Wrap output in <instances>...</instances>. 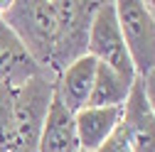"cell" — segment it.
<instances>
[{"label":"cell","instance_id":"6da1fadb","mask_svg":"<svg viewBox=\"0 0 155 152\" xmlns=\"http://www.w3.org/2000/svg\"><path fill=\"white\" fill-rule=\"evenodd\" d=\"M0 17L17 34L35 64L52 74V62L59 42V0H12L10 8L0 12Z\"/></svg>","mask_w":155,"mask_h":152},{"label":"cell","instance_id":"7a4b0ae2","mask_svg":"<svg viewBox=\"0 0 155 152\" xmlns=\"http://www.w3.org/2000/svg\"><path fill=\"white\" fill-rule=\"evenodd\" d=\"M54 98V76L40 74L12 91V113H15V130H17V147L22 152H37L42 125ZM12 150V152H15Z\"/></svg>","mask_w":155,"mask_h":152},{"label":"cell","instance_id":"3957f363","mask_svg":"<svg viewBox=\"0 0 155 152\" xmlns=\"http://www.w3.org/2000/svg\"><path fill=\"white\" fill-rule=\"evenodd\" d=\"M116 17L135 76L143 79L155 71V17L148 12L143 0H118Z\"/></svg>","mask_w":155,"mask_h":152},{"label":"cell","instance_id":"277c9868","mask_svg":"<svg viewBox=\"0 0 155 152\" xmlns=\"http://www.w3.org/2000/svg\"><path fill=\"white\" fill-rule=\"evenodd\" d=\"M99 3H84V0H59V42H57L52 74L64 71L71 62L86 56L89 49V30Z\"/></svg>","mask_w":155,"mask_h":152},{"label":"cell","instance_id":"5b68a950","mask_svg":"<svg viewBox=\"0 0 155 152\" xmlns=\"http://www.w3.org/2000/svg\"><path fill=\"white\" fill-rule=\"evenodd\" d=\"M86 54L94 56L99 64H106L126 76H135V69L130 64V56L118 27V17H116V3H99L89 30Z\"/></svg>","mask_w":155,"mask_h":152},{"label":"cell","instance_id":"8992f818","mask_svg":"<svg viewBox=\"0 0 155 152\" xmlns=\"http://www.w3.org/2000/svg\"><path fill=\"white\" fill-rule=\"evenodd\" d=\"M121 130L133 152H155V116L145 101L140 79H135L121 113Z\"/></svg>","mask_w":155,"mask_h":152},{"label":"cell","instance_id":"52a82bcc","mask_svg":"<svg viewBox=\"0 0 155 152\" xmlns=\"http://www.w3.org/2000/svg\"><path fill=\"white\" fill-rule=\"evenodd\" d=\"M96 62L94 56H81V59L71 62L64 71L57 74L54 79V98L59 101L67 110L79 113L86 108L89 96H91V86H94V76H96Z\"/></svg>","mask_w":155,"mask_h":152},{"label":"cell","instance_id":"ba28073f","mask_svg":"<svg viewBox=\"0 0 155 152\" xmlns=\"http://www.w3.org/2000/svg\"><path fill=\"white\" fill-rule=\"evenodd\" d=\"M40 74H47V71H42L35 64V59L27 54L22 42L17 40V34L0 17V84L15 91Z\"/></svg>","mask_w":155,"mask_h":152},{"label":"cell","instance_id":"9c48e42d","mask_svg":"<svg viewBox=\"0 0 155 152\" xmlns=\"http://www.w3.org/2000/svg\"><path fill=\"white\" fill-rule=\"evenodd\" d=\"M37 152H81L74 113L67 110L57 98H52L47 120L37 140Z\"/></svg>","mask_w":155,"mask_h":152},{"label":"cell","instance_id":"30bf717a","mask_svg":"<svg viewBox=\"0 0 155 152\" xmlns=\"http://www.w3.org/2000/svg\"><path fill=\"white\" fill-rule=\"evenodd\" d=\"M123 108H81L74 113L76 135L84 152H96L121 123Z\"/></svg>","mask_w":155,"mask_h":152},{"label":"cell","instance_id":"8fae6325","mask_svg":"<svg viewBox=\"0 0 155 152\" xmlns=\"http://www.w3.org/2000/svg\"><path fill=\"white\" fill-rule=\"evenodd\" d=\"M138 76H126L106 64H96V76L86 108H123Z\"/></svg>","mask_w":155,"mask_h":152},{"label":"cell","instance_id":"7c38bea8","mask_svg":"<svg viewBox=\"0 0 155 152\" xmlns=\"http://www.w3.org/2000/svg\"><path fill=\"white\" fill-rule=\"evenodd\" d=\"M17 147L15 113H12V88L0 84V152H12Z\"/></svg>","mask_w":155,"mask_h":152},{"label":"cell","instance_id":"4fadbf2b","mask_svg":"<svg viewBox=\"0 0 155 152\" xmlns=\"http://www.w3.org/2000/svg\"><path fill=\"white\" fill-rule=\"evenodd\" d=\"M96 152H133L130 150V145H128V140H126V135H123V130H121V123H118V128L113 130V135L96 150Z\"/></svg>","mask_w":155,"mask_h":152},{"label":"cell","instance_id":"5bb4252c","mask_svg":"<svg viewBox=\"0 0 155 152\" xmlns=\"http://www.w3.org/2000/svg\"><path fill=\"white\" fill-rule=\"evenodd\" d=\"M140 86H143V93H145V101L153 110V116H155V71L145 74L143 79H140Z\"/></svg>","mask_w":155,"mask_h":152},{"label":"cell","instance_id":"9a60e30c","mask_svg":"<svg viewBox=\"0 0 155 152\" xmlns=\"http://www.w3.org/2000/svg\"><path fill=\"white\" fill-rule=\"evenodd\" d=\"M15 152H22V150H15Z\"/></svg>","mask_w":155,"mask_h":152},{"label":"cell","instance_id":"2e32d148","mask_svg":"<svg viewBox=\"0 0 155 152\" xmlns=\"http://www.w3.org/2000/svg\"><path fill=\"white\" fill-rule=\"evenodd\" d=\"M81 152H84V150H81Z\"/></svg>","mask_w":155,"mask_h":152}]
</instances>
